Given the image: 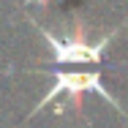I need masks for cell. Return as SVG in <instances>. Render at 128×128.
Instances as JSON below:
<instances>
[{"label":"cell","mask_w":128,"mask_h":128,"mask_svg":"<svg viewBox=\"0 0 128 128\" xmlns=\"http://www.w3.org/2000/svg\"><path fill=\"white\" fill-rule=\"evenodd\" d=\"M84 93H98V96H101V98L109 104L117 114H123V117L128 120V112L123 109V104L106 90V84L101 82V74H98V71H54L46 96L38 101V106H33V112H30L27 117H36L41 109H46V106H49L52 101H57L60 96H68L71 109L82 117V96H84Z\"/></svg>","instance_id":"cell-1"},{"label":"cell","mask_w":128,"mask_h":128,"mask_svg":"<svg viewBox=\"0 0 128 128\" xmlns=\"http://www.w3.org/2000/svg\"><path fill=\"white\" fill-rule=\"evenodd\" d=\"M36 30L41 33V38H44V44L52 49V57H54V63H60V66H74V63H101L104 52L106 46L120 36V27H114V30H109L104 38L98 41H90L87 38V33H84V27H79L76 33H71V36H54L49 33L44 25H38V22H33Z\"/></svg>","instance_id":"cell-2"},{"label":"cell","mask_w":128,"mask_h":128,"mask_svg":"<svg viewBox=\"0 0 128 128\" xmlns=\"http://www.w3.org/2000/svg\"><path fill=\"white\" fill-rule=\"evenodd\" d=\"M30 3H41V6H49L52 0H30Z\"/></svg>","instance_id":"cell-3"}]
</instances>
